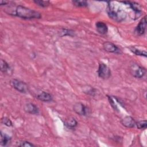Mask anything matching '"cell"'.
<instances>
[{"instance_id":"obj_1","label":"cell","mask_w":147,"mask_h":147,"mask_svg":"<svg viewBox=\"0 0 147 147\" xmlns=\"http://www.w3.org/2000/svg\"><path fill=\"white\" fill-rule=\"evenodd\" d=\"M5 12L9 15L16 16L22 19L31 20V19H39L41 17L40 13L33 9L28 8L22 5H18L16 6L7 7L5 10Z\"/></svg>"},{"instance_id":"obj_2","label":"cell","mask_w":147,"mask_h":147,"mask_svg":"<svg viewBox=\"0 0 147 147\" xmlns=\"http://www.w3.org/2000/svg\"><path fill=\"white\" fill-rule=\"evenodd\" d=\"M107 13L110 18L117 22H122L127 17L126 11L121 7V5H114L113 2H109L107 8Z\"/></svg>"},{"instance_id":"obj_3","label":"cell","mask_w":147,"mask_h":147,"mask_svg":"<svg viewBox=\"0 0 147 147\" xmlns=\"http://www.w3.org/2000/svg\"><path fill=\"white\" fill-rule=\"evenodd\" d=\"M131 75L136 78H142L146 74V69L136 63H133L130 67Z\"/></svg>"},{"instance_id":"obj_4","label":"cell","mask_w":147,"mask_h":147,"mask_svg":"<svg viewBox=\"0 0 147 147\" xmlns=\"http://www.w3.org/2000/svg\"><path fill=\"white\" fill-rule=\"evenodd\" d=\"M97 72L98 76L103 79H107L111 76L110 68L103 63H99Z\"/></svg>"},{"instance_id":"obj_5","label":"cell","mask_w":147,"mask_h":147,"mask_svg":"<svg viewBox=\"0 0 147 147\" xmlns=\"http://www.w3.org/2000/svg\"><path fill=\"white\" fill-rule=\"evenodd\" d=\"M10 85L17 91L21 93H26L28 91L27 84L18 79H12L10 81Z\"/></svg>"},{"instance_id":"obj_6","label":"cell","mask_w":147,"mask_h":147,"mask_svg":"<svg viewBox=\"0 0 147 147\" xmlns=\"http://www.w3.org/2000/svg\"><path fill=\"white\" fill-rule=\"evenodd\" d=\"M103 48L105 51L109 53H114L117 54L121 53L120 49L116 45L110 41L105 42L103 44Z\"/></svg>"},{"instance_id":"obj_7","label":"cell","mask_w":147,"mask_h":147,"mask_svg":"<svg viewBox=\"0 0 147 147\" xmlns=\"http://www.w3.org/2000/svg\"><path fill=\"white\" fill-rule=\"evenodd\" d=\"M146 17L144 16L139 22L135 29V32L138 36L143 35L146 30Z\"/></svg>"},{"instance_id":"obj_8","label":"cell","mask_w":147,"mask_h":147,"mask_svg":"<svg viewBox=\"0 0 147 147\" xmlns=\"http://www.w3.org/2000/svg\"><path fill=\"white\" fill-rule=\"evenodd\" d=\"M73 109L74 111L80 115H86L88 114V109L82 103H76Z\"/></svg>"},{"instance_id":"obj_9","label":"cell","mask_w":147,"mask_h":147,"mask_svg":"<svg viewBox=\"0 0 147 147\" xmlns=\"http://www.w3.org/2000/svg\"><path fill=\"white\" fill-rule=\"evenodd\" d=\"M24 109L25 112L30 114H38L39 113V110L37 106L32 103H28L25 104Z\"/></svg>"},{"instance_id":"obj_10","label":"cell","mask_w":147,"mask_h":147,"mask_svg":"<svg viewBox=\"0 0 147 147\" xmlns=\"http://www.w3.org/2000/svg\"><path fill=\"white\" fill-rule=\"evenodd\" d=\"M121 123L126 127L132 128L136 126V122L131 117L126 116L121 120Z\"/></svg>"},{"instance_id":"obj_11","label":"cell","mask_w":147,"mask_h":147,"mask_svg":"<svg viewBox=\"0 0 147 147\" xmlns=\"http://www.w3.org/2000/svg\"><path fill=\"white\" fill-rule=\"evenodd\" d=\"M36 97L38 100L42 102H50L53 100L52 95L45 91H41L40 94H37Z\"/></svg>"},{"instance_id":"obj_12","label":"cell","mask_w":147,"mask_h":147,"mask_svg":"<svg viewBox=\"0 0 147 147\" xmlns=\"http://www.w3.org/2000/svg\"><path fill=\"white\" fill-rule=\"evenodd\" d=\"M95 26L97 32L101 34H105L107 33L108 31V28L107 25L103 22H96L95 24Z\"/></svg>"},{"instance_id":"obj_13","label":"cell","mask_w":147,"mask_h":147,"mask_svg":"<svg viewBox=\"0 0 147 147\" xmlns=\"http://www.w3.org/2000/svg\"><path fill=\"white\" fill-rule=\"evenodd\" d=\"M11 140V137H9L8 135L1 132V140H0V144L2 146H6Z\"/></svg>"},{"instance_id":"obj_14","label":"cell","mask_w":147,"mask_h":147,"mask_svg":"<svg viewBox=\"0 0 147 147\" xmlns=\"http://www.w3.org/2000/svg\"><path fill=\"white\" fill-rule=\"evenodd\" d=\"M129 49H130L131 52H132L133 53H134L136 55L146 57V51H144V50L138 49V48H137L134 47H131L129 48Z\"/></svg>"},{"instance_id":"obj_15","label":"cell","mask_w":147,"mask_h":147,"mask_svg":"<svg viewBox=\"0 0 147 147\" xmlns=\"http://www.w3.org/2000/svg\"><path fill=\"white\" fill-rule=\"evenodd\" d=\"M0 65H1V71L2 72H3L4 74L9 72V71L10 69V67L9 64L5 60L1 59Z\"/></svg>"},{"instance_id":"obj_16","label":"cell","mask_w":147,"mask_h":147,"mask_svg":"<svg viewBox=\"0 0 147 147\" xmlns=\"http://www.w3.org/2000/svg\"><path fill=\"white\" fill-rule=\"evenodd\" d=\"M78 124L77 121L75 120V118H72L71 119H69V120H67L65 122H64V125L68 128H74Z\"/></svg>"},{"instance_id":"obj_17","label":"cell","mask_w":147,"mask_h":147,"mask_svg":"<svg viewBox=\"0 0 147 147\" xmlns=\"http://www.w3.org/2000/svg\"><path fill=\"white\" fill-rule=\"evenodd\" d=\"M33 2L35 3L37 5L42 7H45L48 6L50 5V2L48 1H42V0H34L33 1Z\"/></svg>"},{"instance_id":"obj_18","label":"cell","mask_w":147,"mask_h":147,"mask_svg":"<svg viewBox=\"0 0 147 147\" xmlns=\"http://www.w3.org/2000/svg\"><path fill=\"white\" fill-rule=\"evenodd\" d=\"M72 3L77 7H86L88 6V2L86 1H72Z\"/></svg>"},{"instance_id":"obj_19","label":"cell","mask_w":147,"mask_h":147,"mask_svg":"<svg viewBox=\"0 0 147 147\" xmlns=\"http://www.w3.org/2000/svg\"><path fill=\"white\" fill-rule=\"evenodd\" d=\"M136 126L138 129H144L146 128L147 122L146 120L140 121L136 123Z\"/></svg>"},{"instance_id":"obj_20","label":"cell","mask_w":147,"mask_h":147,"mask_svg":"<svg viewBox=\"0 0 147 147\" xmlns=\"http://www.w3.org/2000/svg\"><path fill=\"white\" fill-rule=\"evenodd\" d=\"M18 146H25V147H30V146H34L35 145L32 143L26 141H21L18 144Z\"/></svg>"},{"instance_id":"obj_21","label":"cell","mask_w":147,"mask_h":147,"mask_svg":"<svg viewBox=\"0 0 147 147\" xmlns=\"http://www.w3.org/2000/svg\"><path fill=\"white\" fill-rule=\"evenodd\" d=\"M1 123L3 125H5L7 126H11L13 125L11 120L9 118H7V117L2 118V119H1Z\"/></svg>"},{"instance_id":"obj_22","label":"cell","mask_w":147,"mask_h":147,"mask_svg":"<svg viewBox=\"0 0 147 147\" xmlns=\"http://www.w3.org/2000/svg\"><path fill=\"white\" fill-rule=\"evenodd\" d=\"M61 33H63L62 36H72L74 35V31L71 29H63Z\"/></svg>"},{"instance_id":"obj_23","label":"cell","mask_w":147,"mask_h":147,"mask_svg":"<svg viewBox=\"0 0 147 147\" xmlns=\"http://www.w3.org/2000/svg\"><path fill=\"white\" fill-rule=\"evenodd\" d=\"M108 99H109V101L111 106V107L115 110H118V107H117V105L115 103V102H114V100L113 99V98H112L111 96H108Z\"/></svg>"},{"instance_id":"obj_24","label":"cell","mask_w":147,"mask_h":147,"mask_svg":"<svg viewBox=\"0 0 147 147\" xmlns=\"http://www.w3.org/2000/svg\"><path fill=\"white\" fill-rule=\"evenodd\" d=\"M8 3H9L8 1H1V6H2V5H7Z\"/></svg>"}]
</instances>
